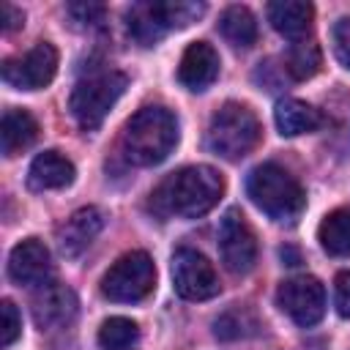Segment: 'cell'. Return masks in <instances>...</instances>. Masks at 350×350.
I'll use <instances>...</instances> for the list:
<instances>
[{
  "label": "cell",
  "instance_id": "5b68a950",
  "mask_svg": "<svg viewBox=\"0 0 350 350\" xmlns=\"http://www.w3.org/2000/svg\"><path fill=\"white\" fill-rule=\"evenodd\" d=\"M126 85L129 79L120 71H98L79 79L68 98V109L77 126L85 131H96L109 115V109L118 104V98L123 96Z\"/></svg>",
  "mask_w": 350,
  "mask_h": 350
},
{
  "label": "cell",
  "instance_id": "d6986e66",
  "mask_svg": "<svg viewBox=\"0 0 350 350\" xmlns=\"http://www.w3.org/2000/svg\"><path fill=\"white\" fill-rule=\"evenodd\" d=\"M126 25H129V36L139 46H153L167 33V25L161 19L159 3H137V5H131L129 14H126Z\"/></svg>",
  "mask_w": 350,
  "mask_h": 350
},
{
  "label": "cell",
  "instance_id": "ba28073f",
  "mask_svg": "<svg viewBox=\"0 0 350 350\" xmlns=\"http://www.w3.org/2000/svg\"><path fill=\"white\" fill-rule=\"evenodd\" d=\"M279 309L301 328H312L325 314V287L314 276H293L276 290Z\"/></svg>",
  "mask_w": 350,
  "mask_h": 350
},
{
  "label": "cell",
  "instance_id": "603a6c76",
  "mask_svg": "<svg viewBox=\"0 0 350 350\" xmlns=\"http://www.w3.org/2000/svg\"><path fill=\"white\" fill-rule=\"evenodd\" d=\"M323 66V52H320V44L314 38H298L287 46V55H284V71L304 82V79H312Z\"/></svg>",
  "mask_w": 350,
  "mask_h": 350
},
{
  "label": "cell",
  "instance_id": "277c9868",
  "mask_svg": "<svg viewBox=\"0 0 350 350\" xmlns=\"http://www.w3.org/2000/svg\"><path fill=\"white\" fill-rule=\"evenodd\" d=\"M260 120L257 115L246 107V104H238V101H227L213 118H211V126H208V148L227 159V161H238L243 156H249L257 142H260Z\"/></svg>",
  "mask_w": 350,
  "mask_h": 350
},
{
  "label": "cell",
  "instance_id": "30bf717a",
  "mask_svg": "<svg viewBox=\"0 0 350 350\" xmlns=\"http://www.w3.org/2000/svg\"><path fill=\"white\" fill-rule=\"evenodd\" d=\"M219 254L230 273H249L257 262V238L246 216L230 208L219 224Z\"/></svg>",
  "mask_w": 350,
  "mask_h": 350
},
{
  "label": "cell",
  "instance_id": "7402d4cb",
  "mask_svg": "<svg viewBox=\"0 0 350 350\" xmlns=\"http://www.w3.org/2000/svg\"><path fill=\"white\" fill-rule=\"evenodd\" d=\"M219 30L238 49H249L257 41V19H254V14L246 5L224 8V14L219 19Z\"/></svg>",
  "mask_w": 350,
  "mask_h": 350
},
{
  "label": "cell",
  "instance_id": "8992f818",
  "mask_svg": "<svg viewBox=\"0 0 350 350\" xmlns=\"http://www.w3.org/2000/svg\"><path fill=\"white\" fill-rule=\"evenodd\" d=\"M153 287H156V265L150 254L142 249L126 252L101 276V293L115 304H137L148 298Z\"/></svg>",
  "mask_w": 350,
  "mask_h": 350
},
{
  "label": "cell",
  "instance_id": "484cf974",
  "mask_svg": "<svg viewBox=\"0 0 350 350\" xmlns=\"http://www.w3.org/2000/svg\"><path fill=\"white\" fill-rule=\"evenodd\" d=\"M22 334V317L14 306V301H3L0 304V347H11L16 342V336Z\"/></svg>",
  "mask_w": 350,
  "mask_h": 350
},
{
  "label": "cell",
  "instance_id": "9c48e42d",
  "mask_svg": "<svg viewBox=\"0 0 350 350\" xmlns=\"http://www.w3.org/2000/svg\"><path fill=\"white\" fill-rule=\"evenodd\" d=\"M3 82L16 90H41L57 74V49L49 41H38L22 57L3 60Z\"/></svg>",
  "mask_w": 350,
  "mask_h": 350
},
{
  "label": "cell",
  "instance_id": "9a60e30c",
  "mask_svg": "<svg viewBox=\"0 0 350 350\" xmlns=\"http://www.w3.org/2000/svg\"><path fill=\"white\" fill-rule=\"evenodd\" d=\"M265 14H268L271 27L290 41L306 38L312 19H314V8L304 0H273V3H268Z\"/></svg>",
  "mask_w": 350,
  "mask_h": 350
},
{
  "label": "cell",
  "instance_id": "7c38bea8",
  "mask_svg": "<svg viewBox=\"0 0 350 350\" xmlns=\"http://www.w3.org/2000/svg\"><path fill=\"white\" fill-rule=\"evenodd\" d=\"M52 273V257L49 249L38 238H25L19 241L11 254H8V276L16 284H44Z\"/></svg>",
  "mask_w": 350,
  "mask_h": 350
},
{
  "label": "cell",
  "instance_id": "4dcf8cb0",
  "mask_svg": "<svg viewBox=\"0 0 350 350\" xmlns=\"http://www.w3.org/2000/svg\"><path fill=\"white\" fill-rule=\"evenodd\" d=\"M282 260H284V265H298L301 262V257H298V252L293 249V246H282Z\"/></svg>",
  "mask_w": 350,
  "mask_h": 350
},
{
  "label": "cell",
  "instance_id": "f1b7e54d",
  "mask_svg": "<svg viewBox=\"0 0 350 350\" xmlns=\"http://www.w3.org/2000/svg\"><path fill=\"white\" fill-rule=\"evenodd\" d=\"M334 306L342 320H350V271H339L334 279Z\"/></svg>",
  "mask_w": 350,
  "mask_h": 350
},
{
  "label": "cell",
  "instance_id": "83f0119b",
  "mask_svg": "<svg viewBox=\"0 0 350 350\" xmlns=\"http://www.w3.org/2000/svg\"><path fill=\"white\" fill-rule=\"evenodd\" d=\"M331 38H334V55H336V60L345 68H350V16H342L334 25Z\"/></svg>",
  "mask_w": 350,
  "mask_h": 350
},
{
  "label": "cell",
  "instance_id": "5bb4252c",
  "mask_svg": "<svg viewBox=\"0 0 350 350\" xmlns=\"http://www.w3.org/2000/svg\"><path fill=\"white\" fill-rule=\"evenodd\" d=\"M101 227H104V213L98 208L88 205V208L74 211L66 219V224L57 230V246H60V252L66 257H79L93 243V238L101 232Z\"/></svg>",
  "mask_w": 350,
  "mask_h": 350
},
{
  "label": "cell",
  "instance_id": "2e32d148",
  "mask_svg": "<svg viewBox=\"0 0 350 350\" xmlns=\"http://www.w3.org/2000/svg\"><path fill=\"white\" fill-rule=\"evenodd\" d=\"M74 175H77L74 164L60 150H44L33 159V164L27 170V186L36 191L66 189L74 180Z\"/></svg>",
  "mask_w": 350,
  "mask_h": 350
},
{
  "label": "cell",
  "instance_id": "3957f363",
  "mask_svg": "<svg viewBox=\"0 0 350 350\" xmlns=\"http://www.w3.org/2000/svg\"><path fill=\"white\" fill-rule=\"evenodd\" d=\"M246 194L268 219L282 224H293L306 208V191L298 183V178L273 161L257 164L249 172Z\"/></svg>",
  "mask_w": 350,
  "mask_h": 350
},
{
  "label": "cell",
  "instance_id": "8fae6325",
  "mask_svg": "<svg viewBox=\"0 0 350 350\" xmlns=\"http://www.w3.org/2000/svg\"><path fill=\"white\" fill-rule=\"evenodd\" d=\"M77 295L60 282H44L33 293V320L38 328H63L77 317Z\"/></svg>",
  "mask_w": 350,
  "mask_h": 350
},
{
  "label": "cell",
  "instance_id": "4316f807",
  "mask_svg": "<svg viewBox=\"0 0 350 350\" xmlns=\"http://www.w3.org/2000/svg\"><path fill=\"white\" fill-rule=\"evenodd\" d=\"M66 14H68L74 22L93 27V25L104 22V16H107V8H104L101 3H71V5H66Z\"/></svg>",
  "mask_w": 350,
  "mask_h": 350
},
{
  "label": "cell",
  "instance_id": "44dd1931",
  "mask_svg": "<svg viewBox=\"0 0 350 350\" xmlns=\"http://www.w3.org/2000/svg\"><path fill=\"white\" fill-rule=\"evenodd\" d=\"M262 328L260 317L254 309L249 306H230L227 312H221L213 320V336L221 342H238V339H249Z\"/></svg>",
  "mask_w": 350,
  "mask_h": 350
},
{
  "label": "cell",
  "instance_id": "6da1fadb",
  "mask_svg": "<svg viewBox=\"0 0 350 350\" xmlns=\"http://www.w3.org/2000/svg\"><path fill=\"white\" fill-rule=\"evenodd\" d=\"M224 194V178L208 164H191L170 172L150 191V211L161 219H200Z\"/></svg>",
  "mask_w": 350,
  "mask_h": 350
},
{
  "label": "cell",
  "instance_id": "e0dca14e",
  "mask_svg": "<svg viewBox=\"0 0 350 350\" xmlns=\"http://www.w3.org/2000/svg\"><path fill=\"white\" fill-rule=\"evenodd\" d=\"M38 139V120L27 109H5L0 120V150L3 156H19Z\"/></svg>",
  "mask_w": 350,
  "mask_h": 350
},
{
  "label": "cell",
  "instance_id": "cb8c5ba5",
  "mask_svg": "<svg viewBox=\"0 0 350 350\" xmlns=\"http://www.w3.org/2000/svg\"><path fill=\"white\" fill-rule=\"evenodd\" d=\"M139 342V325L129 317H107L98 328L101 350H131Z\"/></svg>",
  "mask_w": 350,
  "mask_h": 350
},
{
  "label": "cell",
  "instance_id": "f546056e",
  "mask_svg": "<svg viewBox=\"0 0 350 350\" xmlns=\"http://www.w3.org/2000/svg\"><path fill=\"white\" fill-rule=\"evenodd\" d=\"M0 14H3V30L5 33H11V30H16V27H22L25 25V14L16 8V5H11V3H3L0 5Z\"/></svg>",
  "mask_w": 350,
  "mask_h": 350
},
{
  "label": "cell",
  "instance_id": "d4e9b609",
  "mask_svg": "<svg viewBox=\"0 0 350 350\" xmlns=\"http://www.w3.org/2000/svg\"><path fill=\"white\" fill-rule=\"evenodd\" d=\"M159 8H161V19H164L167 30L186 27L205 14V5L191 3V0H167V3H159Z\"/></svg>",
  "mask_w": 350,
  "mask_h": 350
},
{
  "label": "cell",
  "instance_id": "52a82bcc",
  "mask_svg": "<svg viewBox=\"0 0 350 350\" xmlns=\"http://www.w3.org/2000/svg\"><path fill=\"white\" fill-rule=\"evenodd\" d=\"M172 287L186 301H208L219 295V276L202 252L183 246L172 254Z\"/></svg>",
  "mask_w": 350,
  "mask_h": 350
},
{
  "label": "cell",
  "instance_id": "ac0fdd59",
  "mask_svg": "<svg viewBox=\"0 0 350 350\" xmlns=\"http://www.w3.org/2000/svg\"><path fill=\"white\" fill-rule=\"evenodd\" d=\"M273 120H276V129H279L282 137L309 134V131H317L325 123L320 109H314L312 104L298 101V98H282L273 109Z\"/></svg>",
  "mask_w": 350,
  "mask_h": 350
},
{
  "label": "cell",
  "instance_id": "4fadbf2b",
  "mask_svg": "<svg viewBox=\"0 0 350 350\" xmlns=\"http://www.w3.org/2000/svg\"><path fill=\"white\" fill-rule=\"evenodd\" d=\"M216 77H219V52L208 41L189 44L178 66L180 85L194 93H202L216 82Z\"/></svg>",
  "mask_w": 350,
  "mask_h": 350
},
{
  "label": "cell",
  "instance_id": "ffe728a7",
  "mask_svg": "<svg viewBox=\"0 0 350 350\" xmlns=\"http://www.w3.org/2000/svg\"><path fill=\"white\" fill-rule=\"evenodd\" d=\"M317 241L325 254L347 257L350 254V208H336L325 213L317 227Z\"/></svg>",
  "mask_w": 350,
  "mask_h": 350
},
{
  "label": "cell",
  "instance_id": "7a4b0ae2",
  "mask_svg": "<svg viewBox=\"0 0 350 350\" xmlns=\"http://www.w3.org/2000/svg\"><path fill=\"white\" fill-rule=\"evenodd\" d=\"M178 137V118L167 107H142L120 134V153L134 167H153L175 150Z\"/></svg>",
  "mask_w": 350,
  "mask_h": 350
}]
</instances>
